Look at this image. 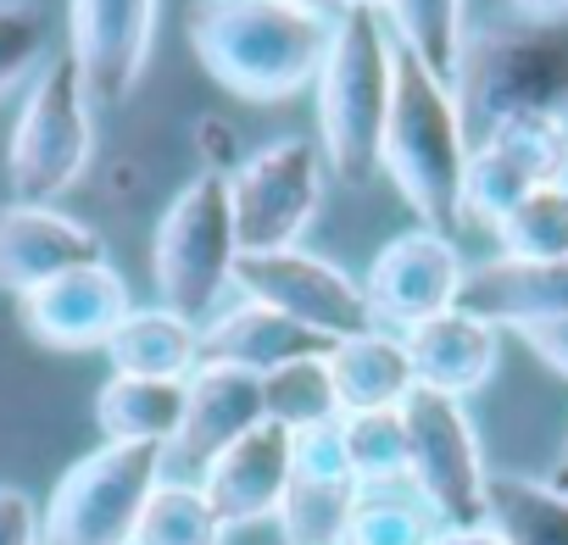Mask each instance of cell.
<instances>
[{"mask_svg": "<svg viewBox=\"0 0 568 545\" xmlns=\"http://www.w3.org/2000/svg\"><path fill=\"white\" fill-rule=\"evenodd\" d=\"M190 51L212 84L240 101H284L318 79L329 18L296 0H195Z\"/></svg>", "mask_w": 568, "mask_h": 545, "instance_id": "1", "label": "cell"}, {"mask_svg": "<svg viewBox=\"0 0 568 545\" xmlns=\"http://www.w3.org/2000/svg\"><path fill=\"white\" fill-rule=\"evenodd\" d=\"M390 68H396V84H390V117H385V140H379V167L390 173L396 195L424 217V228L452 234L463 223L468 128L457 117L452 84L440 73H429L407 45H396Z\"/></svg>", "mask_w": 568, "mask_h": 545, "instance_id": "2", "label": "cell"}, {"mask_svg": "<svg viewBox=\"0 0 568 545\" xmlns=\"http://www.w3.org/2000/svg\"><path fill=\"white\" fill-rule=\"evenodd\" d=\"M396 40L379 12L329 18V45L318 62V156L335 178L363 184L379 173V140L396 84Z\"/></svg>", "mask_w": 568, "mask_h": 545, "instance_id": "3", "label": "cell"}, {"mask_svg": "<svg viewBox=\"0 0 568 545\" xmlns=\"http://www.w3.org/2000/svg\"><path fill=\"white\" fill-rule=\"evenodd\" d=\"M452 101L468 145L513 117L568 112V29L562 23H490L463 40Z\"/></svg>", "mask_w": 568, "mask_h": 545, "instance_id": "4", "label": "cell"}, {"mask_svg": "<svg viewBox=\"0 0 568 545\" xmlns=\"http://www.w3.org/2000/svg\"><path fill=\"white\" fill-rule=\"evenodd\" d=\"M240 261V234L229 212V173H195L162 212L151 239L156 307L184 323H206L223 307V290Z\"/></svg>", "mask_w": 568, "mask_h": 545, "instance_id": "5", "label": "cell"}, {"mask_svg": "<svg viewBox=\"0 0 568 545\" xmlns=\"http://www.w3.org/2000/svg\"><path fill=\"white\" fill-rule=\"evenodd\" d=\"M90 156H95V106L79 84L73 56L57 51L34 73L29 101L12 128V151H7L12 200L57 206V195H68L84 178Z\"/></svg>", "mask_w": 568, "mask_h": 545, "instance_id": "6", "label": "cell"}, {"mask_svg": "<svg viewBox=\"0 0 568 545\" xmlns=\"http://www.w3.org/2000/svg\"><path fill=\"white\" fill-rule=\"evenodd\" d=\"M162 484V445H95L45 506L40 545H129L145 495Z\"/></svg>", "mask_w": 568, "mask_h": 545, "instance_id": "7", "label": "cell"}, {"mask_svg": "<svg viewBox=\"0 0 568 545\" xmlns=\"http://www.w3.org/2000/svg\"><path fill=\"white\" fill-rule=\"evenodd\" d=\"M402 429H407V479L435 506V517L446 528L485 523V479H490V467H485L468 401L435 395V390H413L402 401Z\"/></svg>", "mask_w": 568, "mask_h": 545, "instance_id": "8", "label": "cell"}, {"mask_svg": "<svg viewBox=\"0 0 568 545\" xmlns=\"http://www.w3.org/2000/svg\"><path fill=\"white\" fill-rule=\"evenodd\" d=\"M324 206V156L307 140H273L229 173L240 250H296Z\"/></svg>", "mask_w": 568, "mask_h": 545, "instance_id": "9", "label": "cell"}, {"mask_svg": "<svg viewBox=\"0 0 568 545\" xmlns=\"http://www.w3.org/2000/svg\"><path fill=\"white\" fill-rule=\"evenodd\" d=\"M229 290H240L256 307L284 312L291 323L324 335L329 346L346 340V335L374 329L368 301H363V285L352 279L346 267H335L329 256H313L302 245L296 250H240Z\"/></svg>", "mask_w": 568, "mask_h": 545, "instance_id": "10", "label": "cell"}, {"mask_svg": "<svg viewBox=\"0 0 568 545\" xmlns=\"http://www.w3.org/2000/svg\"><path fill=\"white\" fill-rule=\"evenodd\" d=\"M463 279H468V261H463L457 239L418 223L379 245V256L368 261V279H363V301H368L374 329L407 335V329L452 312L463 301Z\"/></svg>", "mask_w": 568, "mask_h": 545, "instance_id": "11", "label": "cell"}, {"mask_svg": "<svg viewBox=\"0 0 568 545\" xmlns=\"http://www.w3.org/2000/svg\"><path fill=\"white\" fill-rule=\"evenodd\" d=\"M568 178V123L562 117H513L468 145L463 167V223L496 228L529 189Z\"/></svg>", "mask_w": 568, "mask_h": 545, "instance_id": "12", "label": "cell"}, {"mask_svg": "<svg viewBox=\"0 0 568 545\" xmlns=\"http://www.w3.org/2000/svg\"><path fill=\"white\" fill-rule=\"evenodd\" d=\"M162 0H68V56L90 106L118 112L151 56Z\"/></svg>", "mask_w": 568, "mask_h": 545, "instance_id": "13", "label": "cell"}, {"mask_svg": "<svg viewBox=\"0 0 568 545\" xmlns=\"http://www.w3.org/2000/svg\"><path fill=\"white\" fill-rule=\"evenodd\" d=\"M129 285L123 272L101 256L84 267H68L57 279L34 285L29 296H18V318L29 329V340L51 346V351H90L106 346L112 329L129 318Z\"/></svg>", "mask_w": 568, "mask_h": 545, "instance_id": "14", "label": "cell"}, {"mask_svg": "<svg viewBox=\"0 0 568 545\" xmlns=\"http://www.w3.org/2000/svg\"><path fill=\"white\" fill-rule=\"evenodd\" d=\"M262 423V379L245 368L201 362L184 379L179 434L162 445V479H201V467Z\"/></svg>", "mask_w": 568, "mask_h": 545, "instance_id": "15", "label": "cell"}, {"mask_svg": "<svg viewBox=\"0 0 568 545\" xmlns=\"http://www.w3.org/2000/svg\"><path fill=\"white\" fill-rule=\"evenodd\" d=\"M195 484H201V495H206V506L217 512L223 528L278 517V501H284V490H291V429L262 418L251 434L223 445L201 467Z\"/></svg>", "mask_w": 568, "mask_h": 545, "instance_id": "16", "label": "cell"}, {"mask_svg": "<svg viewBox=\"0 0 568 545\" xmlns=\"http://www.w3.org/2000/svg\"><path fill=\"white\" fill-rule=\"evenodd\" d=\"M101 256H106L101 234L62 206H34V200L0 206V290L29 296L34 285Z\"/></svg>", "mask_w": 568, "mask_h": 545, "instance_id": "17", "label": "cell"}, {"mask_svg": "<svg viewBox=\"0 0 568 545\" xmlns=\"http://www.w3.org/2000/svg\"><path fill=\"white\" fill-rule=\"evenodd\" d=\"M402 346H407V362H413L418 390L457 395V401H468L474 390H485L496 379V362H501V329L485 323L468 307H452V312L407 329Z\"/></svg>", "mask_w": 568, "mask_h": 545, "instance_id": "18", "label": "cell"}, {"mask_svg": "<svg viewBox=\"0 0 568 545\" xmlns=\"http://www.w3.org/2000/svg\"><path fill=\"white\" fill-rule=\"evenodd\" d=\"M496 329H524V323H562L568 318V256L562 261H474L463 279V301Z\"/></svg>", "mask_w": 568, "mask_h": 545, "instance_id": "19", "label": "cell"}, {"mask_svg": "<svg viewBox=\"0 0 568 545\" xmlns=\"http://www.w3.org/2000/svg\"><path fill=\"white\" fill-rule=\"evenodd\" d=\"M329 340L291 323L273 307L240 301V307H217L201 323V362H223V368H245L256 379H267L284 362H302V357H324Z\"/></svg>", "mask_w": 568, "mask_h": 545, "instance_id": "20", "label": "cell"}, {"mask_svg": "<svg viewBox=\"0 0 568 545\" xmlns=\"http://www.w3.org/2000/svg\"><path fill=\"white\" fill-rule=\"evenodd\" d=\"M324 368H329L341 412H390V407H402L418 390L407 346L390 329H363V335L335 340L324 351Z\"/></svg>", "mask_w": 568, "mask_h": 545, "instance_id": "21", "label": "cell"}, {"mask_svg": "<svg viewBox=\"0 0 568 545\" xmlns=\"http://www.w3.org/2000/svg\"><path fill=\"white\" fill-rule=\"evenodd\" d=\"M112 373L129 379H190L201 368V329L173 318L168 307H129V318L101 346Z\"/></svg>", "mask_w": 568, "mask_h": 545, "instance_id": "22", "label": "cell"}, {"mask_svg": "<svg viewBox=\"0 0 568 545\" xmlns=\"http://www.w3.org/2000/svg\"><path fill=\"white\" fill-rule=\"evenodd\" d=\"M184 418V384L179 379H129L112 373L95 390V429L106 445H168Z\"/></svg>", "mask_w": 568, "mask_h": 545, "instance_id": "23", "label": "cell"}, {"mask_svg": "<svg viewBox=\"0 0 568 545\" xmlns=\"http://www.w3.org/2000/svg\"><path fill=\"white\" fill-rule=\"evenodd\" d=\"M485 528L501 545H568V490L529 473H490Z\"/></svg>", "mask_w": 568, "mask_h": 545, "instance_id": "24", "label": "cell"}, {"mask_svg": "<svg viewBox=\"0 0 568 545\" xmlns=\"http://www.w3.org/2000/svg\"><path fill=\"white\" fill-rule=\"evenodd\" d=\"M446 523L435 517V506L413 490V479H390V484H357L341 539L335 545H429Z\"/></svg>", "mask_w": 568, "mask_h": 545, "instance_id": "25", "label": "cell"}, {"mask_svg": "<svg viewBox=\"0 0 568 545\" xmlns=\"http://www.w3.org/2000/svg\"><path fill=\"white\" fill-rule=\"evenodd\" d=\"M385 29L396 34V45H407L429 73L452 84V68L468 40V0H390Z\"/></svg>", "mask_w": 568, "mask_h": 545, "instance_id": "26", "label": "cell"}, {"mask_svg": "<svg viewBox=\"0 0 568 545\" xmlns=\"http://www.w3.org/2000/svg\"><path fill=\"white\" fill-rule=\"evenodd\" d=\"M223 534L229 528L217 523L195 479H162L145 495L129 545H223Z\"/></svg>", "mask_w": 568, "mask_h": 545, "instance_id": "27", "label": "cell"}, {"mask_svg": "<svg viewBox=\"0 0 568 545\" xmlns=\"http://www.w3.org/2000/svg\"><path fill=\"white\" fill-rule=\"evenodd\" d=\"M490 239L507 261H562L568 256V178L529 189L490 228Z\"/></svg>", "mask_w": 568, "mask_h": 545, "instance_id": "28", "label": "cell"}, {"mask_svg": "<svg viewBox=\"0 0 568 545\" xmlns=\"http://www.w3.org/2000/svg\"><path fill=\"white\" fill-rule=\"evenodd\" d=\"M262 418L278 423V429H291V434L341 418V401H335V384H329L324 357H302V362L273 368L262 379Z\"/></svg>", "mask_w": 568, "mask_h": 545, "instance_id": "29", "label": "cell"}, {"mask_svg": "<svg viewBox=\"0 0 568 545\" xmlns=\"http://www.w3.org/2000/svg\"><path fill=\"white\" fill-rule=\"evenodd\" d=\"M341 440L357 484H390L407 479V429L402 407L390 412H341Z\"/></svg>", "mask_w": 568, "mask_h": 545, "instance_id": "30", "label": "cell"}, {"mask_svg": "<svg viewBox=\"0 0 568 545\" xmlns=\"http://www.w3.org/2000/svg\"><path fill=\"white\" fill-rule=\"evenodd\" d=\"M352 490H318V484H291L278 501V528L291 545H335L346 523Z\"/></svg>", "mask_w": 568, "mask_h": 545, "instance_id": "31", "label": "cell"}, {"mask_svg": "<svg viewBox=\"0 0 568 545\" xmlns=\"http://www.w3.org/2000/svg\"><path fill=\"white\" fill-rule=\"evenodd\" d=\"M291 484H318V490H357L352 462H346V440H341V418L296 429L291 434Z\"/></svg>", "mask_w": 568, "mask_h": 545, "instance_id": "32", "label": "cell"}, {"mask_svg": "<svg viewBox=\"0 0 568 545\" xmlns=\"http://www.w3.org/2000/svg\"><path fill=\"white\" fill-rule=\"evenodd\" d=\"M45 18L29 0H0V95L45 68Z\"/></svg>", "mask_w": 568, "mask_h": 545, "instance_id": "33", "label": "cell"}, {"mask_svg": "<svg viewBox=\"0 0 568 545\" xmlns=\"http://www.w3.org/2000/svg\"><path fill=\"white\" fill-rule=\"evenodd\" d=\"M0 545H40V506L18 484H0Z\"/></svg>", "mask_w": 568, "mask_h": 545, "instance_id": "34", "label": "cell"}, {"mask_svg": "<svg viewBox=\"0 0 568 545\" xmlns=\"http://www.w3.org/2000/svg\"><path fill=\"white\" fill-rule=\"evenodd\" d=\"M513 335H518L551 373L568 379V318H562V323H524V329H513Z\"/></svg>", "mask_w": 568, "mask_h": 545, "instance_id": "35", "label": "cell"}, {"mask_svg": "<svg viewBox=\"0 0 568 545\" xmlns=\"http://www.w3.org/2000/svg\"><path fill=\"white\" fill-rule=\"evenodd\" d=\"M507 7L524 18V23H557L568 12V0H507Z\"/></svg>", "mask_w": 568, "mask_h": 545, "instance_id": "36", "label": "cell"}, {"mask_svg": "<svg viewBox=\"0 0 568 545\" xmlns=\"http://www.w3.org/2000/svg\"><path fill=\"white\" fill-rule=\"evenodd\" d=\"M429 545H501V539H496L485 523H474V528H440Z\"/></svg>", "mask_w": 568, "mask_h": 545, "instance_id": "37", "label": "cell"}, {"mask_svg": "<svg viewBox=\"0 0 568 545\" xmlns=\"http://www.w3.org/2000/svg\"><path fill=\"white\" fill-rule=\"evenodd\" d=\"M385 7H390V0H329L335 18H341V12H379V18H385Z\"/></svg>", "mask_w": 568, "mask_h": 545, "instance_id": "38", "label": "cell"}, {"mask_svg": "<svg viewBox=\"0 0 568 545\" xmlns=\"http://www.w3.org/2000/svg\"><path fill=\"white\" fill-rule=\"evenodd\" d=\"M551 484L568 490V445H562V456H557V467H551Z\"/></svg>", "mask_w": 568, "mask_h": 545, "instance_id": "39", "label": "cell"}, {"mask_svg": "<svg viewBox=\"0 0 568 545\" xmlns=\"http://www.w3.org/2000/svg\"><path fill=\"white\" fill-rule=\"evenodd\" d=\"M296 7H313V12H324V18H335V12H329V0H296Z\"/></svg>", "mask_w": 568, "mask_h": 545, "instance_id": "40", "label": "cell"}]
</instances>
